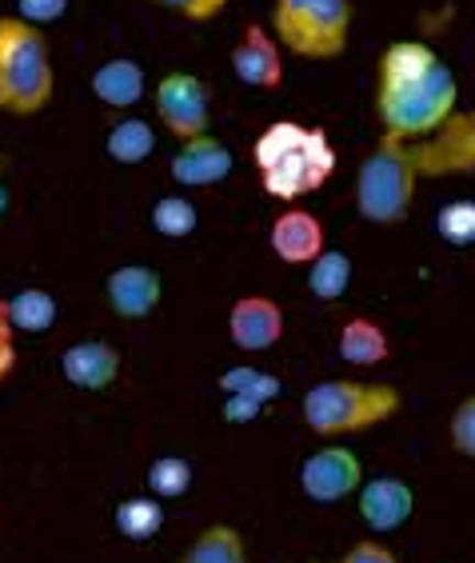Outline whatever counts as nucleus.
Instances as JSON below:
<instances>
[{"instance_id":"c85d7f7f","label":"nucleus","mask_w":475,"mask_h":563,"mask_svg":"<svg viewBox=\"0 0 475 563\" xmlns=\"http://www.w3.org/2000/svg\"><path fill=\"white\" fill-rule=\"evenodd\" d=\"M335 563H400V555L391 552V548H384V543L364 540V543H352Z\"/></svg>"},{"instance_id":"cd10ccee","label":"nucleus","mask_w":475,"mask_h":563,"mask_svg":"<svg viewBox=\"0 0 475 563\" xmlns=\"http://www.w3.org/2000/svg\"><path fill=\"white\" fill-rule=\"evenodd\" d=\"M73 0H16V16L36 29H48V24L65 21V12Z\"/></svg>"},{"instance_id":"bb28decb","label":"nucleus","mask_w":475,"mask_h":563,"mask_svg":"<svg viewBox=\"0 0 475 563\" xmlns=\"http://www.w3.org/2000/svg\"><path fill=\"white\" fill-rule=\"evenodd\" d=\"M148 4L176 12V16H184V21H192V24L217 21L220 12L228 9V0H148Z\"/></svg>"},{"instance_id":"7c9ffc66","label":"nucleus","mask_w":475,"mask_h":563,"mask_svg":"<svg viewBox=\"0 0 475 563\" xmlns=\"http://www.w3.org/2000/svg\"><path fill=\"white\" fill-rule=\"evenodd\" d=\"M264 412V404L252 400V396H224V420L228 423H252Z\"/></svg>"},{"instance_id":"6ab92c4d","label":"nucleus","mask_w":475,"mask_h":563,"mask_svg":"<svg viewBox=\"0 0 475 563\" xmlns=\"http://www.w3.org/2000/svg\"><path fill=\"white\" fill-rule=\"evenodd\" d=\"M347 288H352V256L340 249H324L308 264V292L320 303L344 300Z\"/></svg>"},{"instance_id":"1a4fd4ad","label":"nucleus","mask_w":475,"mask_h":563,"mask_svg":"<svg viewBox=\"0 0 475 563\" xmlns=\"http://www.w3.org/2000/svg\"><path fill=\"white\" fill-rule=\"evenodd\" d=\"M236 168V156L220 136L212 132H200V136H188V141H176L173 161H168V176H173L180 188H212L224 185Z\"/></svg>"},{"instance_id":"2eb2a0df","label":"nucleus","mask_w":475,"mask_h":563,"mask_svg":"<svg viewBox=\"0 0 475 563\" xmlns=\"http://www.w3.org/2000/svg\"><path fill=\"white\" fill-rule=\"evenodd\" d=\"M144 65L132 56H109L104 65H97L92 73V97L112 112H129L144 100Z\"/></svg>"},{"instance_id":"4be33fe9","label":"nucleus","mask_w":475,"mask_h":563,"mask_svg":"<svg viewBox=\"0 0 475 563\" xmlns=\"http://www.w3.org/2000/svg\"><path fill=\"white\" fill-rule=\"evenodd\" d=\"M192 464L184 460V455H156L148 464V472H144V484H148V492L156 499H180L192 492Z\"/></svg>"},{"instance_id":"393cba45","label":"nucleus","mask_w":475,"mask_h":563,"mask_svg":"<svg viewBox=\"0 0 475 563\" xmlns=\"http://www.w3.org/2000/svg\"><path fill=\"white\" fill-rule=\"evenodd\" d=\"M435 232L452 249H472L475 244V200H448L435 212Z\"/></svg>"},{"instance_id":"39448f33","label":"nucleus","mask_w":475,"mask_h":563,"mask_svg":"<svg viewBox=\"0 0 475 563\" xmlns=\"http://www.w3.org/2000/svg\"><path fill=\"white\" fill-rule=\"evenodd\" d=\"M352 0H272L268 33L300 60H340L352 44Z\"/></svg>"},{"instance_id":"a211bd4d","label":"nucleus","mask_w":475,"mask_h":563,"mask_svg":"<svg viewBox=\"0 0 475 563\" xmlns=\"http://www.w3.org/2000/svg\"><path fill=\"white\" fill-rule=\"evenodd\" d=\"M4 316H9L12 332L41 336V332H48V328L56 324L60 308H56L53 292H44V288H24V292H16L12 300H4Z\"/></svg>"},{"instance_id":"4468645a","label":"nucleus","mask_w":475,"mask_h":563,"mask_svg":"<svg viewBox=\"0 0 475 563\" xmlns=\"http://www.w3.org/2000/svg\"><path fill=\"white\" fill-rule=\"evenodd\" d=\"M60 372H65V379L73 388L104 391V388H112L120 376V352L109 340H80V344L65 347Z\"/></svg>"},{"instance_id":"f257e3e1","label":"nucleus","mask_w":475,"mask_h":563,"mask_svg":"<svg viewBox=\"0 0 475 563\" xmlns=\"http://www.w3.org/2000/svg\"><path fill=\"white\" fill-rule=\"evenodd\" d=\"M379 136L420 141L460 112V80L428 41H391L376 60Z\"/></svg>"},{"instance_id":"9b49d317","label":"nucleus","mask_w":475,"mask_h":563,"mask_svg":"<svg viewBox=\"0 0 475 563\" xmlns=\"http://www.w3.org/2000/svg\"><path fill=\"white\" fill-rule=\"evenodd\" d=\"M360 520L376 536H391V531L408 528L416 516V492L408 479L400 476H372L360 484Z\"/></svg>"},{"instance_id":"ddd939ff","label":"nucleus","mask_w":475,"mask_h":563,"mask_svg":"<svg viewBox=\"0 0 475 563\" xmlns=\"http://www.w3.org/2000/svg\"><path fill=\"white\" fill-rule=\"evenodd\" d=\"M104 296H109V308L120 320H148L161 308L164 280L161 272L148 268V264H124L104 280Z\"/></svg>"},{"instance_id":"412c9836","label":"nucleus","mask_w":475,"mask_h":563,"mask_svg":"<svg viewBox=\"0 0 475 563\" xmlns=\"http://www.w3.org/2000/svg\"><path fill=\"white\" fill-rule=\"evenodd\" d=\"M112 523H117L120 536H124V540H132V543L152 540V536L164 528L161 499H156V496H129V499H120L117 511H112Z\"/></svg>"},{"instance_id":"5701e85b","label":"nucleus","mask_w":475,"mask_h":563,"mask_svg":"<svg viewBox=\"0 0 475 563\" xmlns=\"http://www.w3.org/2000/svg\"><path fill=\"white\" fill-rule=\"evenodd\" d=\"M152 228L161 232L164 240H188L200 228V208L188 200V196H161L152 205Z\"/></svg>"},{"instance_id":"dca6fc26","label":"nucleus","mask_w":475,"mask_h":563,"mask_svg":"<svg viewBox=\"0 0 475 563\" xmlns=\"http://www.w3.org/2000/svg\"><path fill=\"white\" fill-rule=\"evenodd\" d=\"M335 352L352 368H379L391 356V336L388 328L372 320V316H352V320H344L340 336H335Z\"/></svg>"},{"instance_id":"0eeeda50","label":"nucleus","mask_w":475,"mask_h":563,"mask_svg":"<svg viewBox=\"0 0 475 563\" xmlns=\"http://www.w3.org/2000/svg\"><path fill=\"white\" fill-rule=\"evenodd\" d=\"M300 492L312 504H340V499L356 496L364 484V464L360 455L344 444H324L316 448L300 464Z\"/></svg>"},{"instance_id":"20e7f679","label":"nucleus","mask_w":475,"mask_h":563,"mask_svg":"<svg viewBox=\"0 0 475 563\" xmlns=\"http://www.w3.org/2000/svg\"><path fill=\"white\" fill-rule=\"evenodd\" d=\"M56 68L48 36L21 16H0V112L41 117L53 104Z\"/></svg>"},{"instance_id":"9d476101","label":"nucleus","mask_w":475,"mask_h":563,"mask_svg":"<svg viewBox=\"0 0 475 563\" xmlns=\"http://www.w3.org/2000/svg\"><path fill=\"white\" fill-rule=\"evenodd\" d=\"M268 244H272V252H276V261L288 264V268H308V264L328 249L320 217L300 205H284L280 212H276V220H272V228H268Z\"/></svg>"},{"instance_id":"b1692460","label":"nucleus","mask_w":475,"mask_h":563,"mask_svg":"<svg viewBox=\"0 0 475 563\" xmlns=\"http://www.w3.org/2000/svg\"><path fill=\"white\" fill-rule=\"evenodd\" d=\"M220 388H224V396H252V400H259V404H272L284 391V384H280V376H272V372L240 364V368H228L224 376H220Z\"/></svg>"},{"instance_id":"6e6552de","label":"nucleus","mask_w":475,"mask_h":563,"mask_svg":"<svg viewBox=\"0 0 475 563\" xmlns=\"http://www.w3.org/2000/svg\"><path fill=\"white\" fill-rule=\"evenodd\" d=\"M232 76H236L244 88H256V92H276L284 88V48L280 41L268 33V24H244L236 48L228 56Z\"/></svg>"},{"instance_id":"aec40b11","label":"nucleus","mask_w":475,"mask_h":563,"mask_svg":"<svg viewBox=\"0 0 475 563\" xmlns=\"http://www.w3.org/2000/svg\"><path fill=\"white\" fill-rule=\"evenodd\" d=\"M104 152L117 164H144L156 152V129L144 117H120L104 136Z\"/></svg>"},{"instance_id":"c756f323","label":"nucleus","mask_w":475,"mask_h":563,"mask_svg":"<svg viewBox=\"0 0 475 563\" xmlns=\"http://www.w3.org/2000/svg\"><path fill=\"white\" fill-rule=\"evenodd\" d=\"M12 324L9 316H4V300H0V384L12 376V368H16V344H12Z\"/></svg>"},{"instance_id":"f3484780","label":"nucleus","mask_w":475,"mask_h":563,"mask_svg":"<svg viewBox=\"0 0 475 563\" xmlns=\"http://www.w3.org/2000/svg\"><path fill=\"white\" fill-rule=\"evenodd\" d=\"M180 563H248V543L232 523H212L196 536Z\"/></svg>"},{"instance_id":"f03ea898","label":"nucleus","mask_w":475,"mask_h":563,"mask_svg":"<svg viewBox=\"0 0 475 563\" xmlns=\"http://www.w3.org/2000/svg\"><path fill=\"white\" fill-rule=\"evenodd\" d=\"M252 164L272 200L296 205L320 192L335 173V144L324 129L300 120H272L252 144Z\"/></svg>"},{"instance_id":"2f4dec72","label":"nucleus","mask_w":475,"mask_h":563,"mask_svg":"<svg viewBox=\"0 0 475 563\" xmlns=\"http://www.w3.org/2000/svg\"><path fill=\"white\" fill-rule=\"evenodd\" d=\"M9 212V188H4V180H0V217Z\"/></svg>"},{"instance_id":"f8f14e48","label":"nucleus","mask_w":475,"mask_h":563,"mask_svg":"<svg viewBox=\"0 0 475 563\" xmlns=\"http://www.w3.org/2000/svg\"><path fill=\"white\" fill-rule=\"evenodd\" d=\"M228 340L240 352H268L284 340V308L272 296H240L228 308Z\"/></svg>"},{"instance_id":"7ed1b4c3","label":"nucleus","mask_w":475,"mask_h":563,"mask_svg":"<svg viewBox=\"0 0 475 563\" xmlns=\"http://www.w3.org/2000/svg\"><path fill=\"white\" fill-rule=\"evenodd\" d=\"M404 408V391L379 379H320L303 391L300 416L303 428L320 440L372 432Z\"/></svg>"},{"instance_id":"a878e982","label":"nucleus","mask_w":475,"mask_h":563,"mask_svg":"<svg viewBox=\"0 0 475 563\" xmlns=\"http://www.w3.org/2000/svg\"><path fill=\"white\" fill-rule=\"evenodd\" d=\"M448 440L464 460H475V391L452 408V420H448Z\"/></svg>"},{"instance_id":"423d86ee","label":"nucleus","mask_w":475,"mask_h":563,"mask_svg":"<svg viewBox=\"0 0 475 563\" xmlns=\"http://www.w3.org/2000/svg\"><path fill=\"white\" fill-rule=\"evenodd\" d=\"M152 104H156V120L173 132L176 141L212 132V88L196 73H164L152 88Z\"/></svg>"}]
</instances>
